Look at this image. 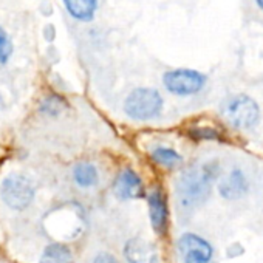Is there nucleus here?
<instances>
[{"label": "nucleus", "instance_id": "nucleus-1", "mask_svg": "<svg viewBox=\"0 0 263 263\" xmlns=\"http://www.w3.org/2000/svg\"><path fill=\"white\" fill-rule=\"evenodd\" d=\"M212 178L214 175L209 172L208 166L186 171L178 184V192H180L183 204L192 206V204L203 201L209 195Z\"/></svg>", "mask_w": 263, "mask_h": 263}, {"label": "nucleus", "instance_id": "nucleus-2", "mask_svg": "<svg viewBox=\"0 0 263 263\" xmlns=\"http://www.w3.org/2000/svg\"><path fill=\"white\" fill-rule=\"evenodd\" d=\"M163 108V98L154 88H137L132 91L124 104L127 116L146 121L155 118Z\"/></svg>", "mask_w": 263, "mask_h": 263}, {"label": "nucleus", "instance_id": "nucleus-3", "mask_svg": "<svg viewBox=\"0 0 263 263\" xmlns=\"http://www.w3.org/2000/svg\"><path fill=\"white\" fill-rule=\"evenodd\" d=\"M223 116L235 128H251L257 124L260 110L254 99L246 95H237L224 104Z\"/></svg>", "mask_w": 263, "mask_h": 263}, {"label": "nucleus", "instance_id": "nucleus-4", "mask_svg": "<svg viewBox=\"0 0 263 263\" xmlns=\"http://www.w3.org/2000/svg\"><path fill=\"white\" fill-rule=\"evenodd\" d=\"M0 197H2L4 203L8 208L14 211H22L28 208L34 198L33 183L24 175L13 174L2 181V186H0Z\"/></svg>", "mask_w": 263, "mask_h": 263}, {"label": "nucleus", "instance_id": "nucleus-5", "mask_svg": "<svg viewBox=\"0 0 263 263\" xmlns=\"http://www.w3.org/2000/svg\"><path fill=\"white\" fill-rule=\"evenodd\" d=\"M163 81H164L166 88L171 93L186 96V95H194V93L200 91L206 82V78L195 70L180 68V70L166 73Z\"/></svg>", "mask_w": 263, "mask_h": 263}, {"label": "nucleus", "instance_id": "nucleus-6", "mask_svg": "<svg viewBox=\"0 0 263 263\" xmlns=\"http://www.w3.org/2000/svg\"><path fill=\"white\" fill-rule=\"evenodd\" d=\"M178 248L183 257H195L208 263H211L212 260V246L209 245V241L195 234H184L178 241Z\"/></svg>", "mask_w": 263, "mask_h": 263}, {"label": "nucleus", "instance_id": "nucleus-7", "mask_svg": "<svg viewBox=\"0 0 263 263\" xmlns=\"http://www.w3.org/2000/svg\"><path fill=\"white\" fill-rule=\"evenodd\" d=\"M115 194L121 200H134L143 195V183L140 177L130 169L121 172L115 183Z\"/></svg>", "mask_w": 263, "mask_h": 263}, {"label": "nucleus", "instance_id": "nucleus-8", "mask_svg": "<svg viewBox=\"0 0 263 263\" xmlns=\"http://www.w3.org/2000/svg\"><path fill=\"white\" fill-rule=\"evenodd\" d=\"M149 215L154 229L158 232L164 231L167 221V208H166L164 197L160 191H154L149 195Z\"/></svg>", "mask_w": 263, "mask_h": 263}, {"label": "nucleus", "instance_id": "nucleus-9", "mask_svg": "<svg viewBox=\"0 0 263 263\" xmlns=\"http://www.w3.org/2000/svg\"><path fill=\"white\" fill-rule=\"evenodd\" d=\"M246 191H248V181L243 172L240 171H232L229 177L220 184V194L228 200H235L241 197Z\"/></svg>", "mask_w": 263, "mask_h": 263}, {"label": "nucleus", "instance_id": "nucleus-10", "mask_svg": "<svg viewBox=\"0 0 263 263\" xmlns=\"http://www.w3.org/2000/svg\"><path fill=\"white\" fill-rule=\"evenodd\" d=\"M67 11L78 21H91L96 11V0H64Z\"/></svg>", "mask_w": 263, "mask_h": 263}, {"label": "nucleus", "instance_id": "nucleus-11", "mask_svg": "<svg viewBox=\"0 0 263 263\" xmlns=\"http://www.w3.org/2000/svg\"><path fill=\"white\" fill-rule=\"evenodd\" d=\"M41 263H73V255L67 246L54 243L45 248L41 257Z\"/></svg>", "mask_w": 263, "mask_h": 263}, {"label": "nucleus", "instance_id": "nucleus-12", "mask_svg": "<svg viewBox=\"0 0 263 263\" xmlns=\"http://www.w3.org/2000/svg\"><path fill=\"white\" fill-rule=\"evenodd\" d=\"M73 175H74V181L81 187H91L98 181V171L90 163H79L74 167Z\"/></svg>", "mask_w": 263, "mask_h": 263}, {"label": "nucleus", "instance_id": "nucleus-13", "mask_svg": "<svg viewBox=\"0 0 263 263\" xmlns=\"http://www.w3.org/2000/svg\"><path fill=\"white\" fill-rule=\"evenodd\" d=\"M152 158L166 167H174L178 163H181V157L174 151V149H167V147H158L152 152Z\"/></svg>", "mask_w": 263, "mask_h": 263}, {"label": "nucleus", "instance_id": "nucleus-14", "mask_svg": "<svg viewBox=\"0 0 263 263\" xmlns=\"http://www.w3.org/2000/svg\"><path fill=\"white\" fill-rule=\"evenodd\" d=\"M13 53V44L5 30L0 27V64H7Z\"/></svg>", "mask_w": 263, "mask_h": 263}, {"label": "nucleus", "instance_id": "nucleus-15", "mask_svg": "<svg viewBox=\"0 0 263 263\" xmlns=\"http://www.w3.org/2000/svg\"><path fill=\"white\" fill-rule=\"evenodd\" d=\"M93 263H118V260L111 254H108V252H101V254L96 255Z\"/></svg>", "mask_w": 263, "mask_h": 263}, {"label": "nucleus", "instance_id": "nucleus-16", "mask_svg": "<svg viewBox=\"0 0 263 263\" xmlns=\"http://www.w3.org/2000/svg\"><path fill=\"white\" fill-rule=\"evenodd\" d=\"M184 263H208V261H203L195 257H184Z\"/></svg>", "mask_w": 263, "mask_h": 263}, {"label": "nucleus", "instance_id": "nucleus-17", "mask_svg": "<svg viewBox=\"0 0 263 263\" xmlns=\"http://www.w3.org/2000/svg\"><path fill=\"white\" fill-rule=\"evenodd\" d=\"M257 4H258V7L263 10V0H257Z\"/></svg>", "mask_w": 263, "mask_h": 263}, {"label": "nucleus", "instance_id": "nucleus-18", "mask_svg": "<svg viewBox=\"0 0 263 263\" xmlns=\"http://www.w3.org/2000/svg\"><path fill=\"white\" fill-rule=\"evenodd\" d=\"M4 107V98H2V95H0V108Z\"/></svg>", "mask_w": 263, "mask_h": 263}]
</instances>
